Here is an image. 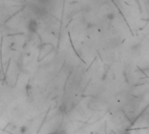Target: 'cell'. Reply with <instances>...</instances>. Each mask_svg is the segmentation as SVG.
<instances>
[{
  "instance_id": "1",
  "label": "cell",
  "mask_w": 149,
  "mask_h": 134,
  "mask_svg": "<svg viewBox=\"0 0 149 134\" xmlns=\"http://www.w3.org/2000/svg\"><path fill=\"white\" fill-rule=\"evenodd\" d=\"M27 29L30 32H32V33H35L38 31V24L37 22V20L33 19V18H31L27 24Z\"/></svg>"
}]
</instances>
